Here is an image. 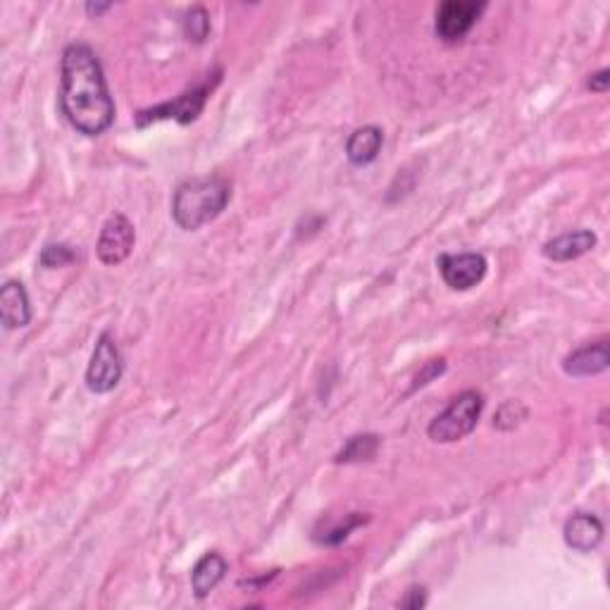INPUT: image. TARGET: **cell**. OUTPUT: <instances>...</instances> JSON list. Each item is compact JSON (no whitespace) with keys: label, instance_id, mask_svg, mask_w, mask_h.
I'll return each mask as SVG.
<instances>
[{"label":"cell","instance_id":"d6986e66","mask_svg":"<svg viewBox=\"0 0 610 610\" xmlns=\"http://www.w3.org/2000/svg\"><path fill=\"white\" fill-rule=\"evenodd\" d=\"M501 408H503V410H499V413H496V417H494V425L499 427V429H513V427H518L520 422L527 417V410L522 408L518 401H510L508 406H506V403H503Z\"/></svg>","mask_w":610,"mask_h":610},{"label":"cell","instance_id":"9a60e30c","mask_svg":"<svg viewBox=\"0 0 610 610\" xmlns=\"http://www.w3.org/2000/svg\"><path fill=\"white\" fill-rule=\"evenodd\" d=\"M379 448V437L375 434H358L348 439V444L336 453V463H363V460L375 458Z\"/></svg>","mask_w":610,"mask_h":610},{"label":"cell","instance_id":"4fadbf2b","mask_svg":"<svg viewBox=\"0 0 610 610\" xmlns=\"http://www.w3.org/2000/svg\"><path fill=\"white\" fill-rule=\"evenodd\" d=\"M384 134L379 127H360L348 136L346 141V158L351 160L353 165H370L372 160L377 158L379 151H382Z\"/></svg>","mask_w":610,"mask_h":610},{"label":"cell","instance_id":"5bb4252c","mask_svg":"<svg viewBox=\"0 0 610 610\" xmlns=\"http://www.w3.org/2000/svg\"><path fill=\"white\" fill-rule=\"evenodd\" d=\"M224 575H227V560L215 551L205 553V556L196 563L194 572H191V587H194V594L198 599L210 596V591L217 589V584L224 580Z\"/></svg>","mask_w":610,"mask_h":610},{"label":"cell","instance_id":"30bf717a","mask_svg":"<svg viewBox=\"0 0 610 610\" xmlns=\"http://www.w3.org/2000/svg\"><path fill=\"white\" fill-rule=\"evenodd\" d=\"M0 315H3L5 329H20L29 325L31 303L22 282L10 279V282L3 284V289H0Z\"/></svg>","mask_w":610,"mask_h":610},{"label":"cell","instance_id":"3957f363","mask_svg":"<svg viewBox=\"0 0 610 610\" xmlns=\"http://www.w3.org/2000/svg\"><path fill=\"white\" fill-rule=\"evenodd\" d=\"M484 398L477 391H463L451 401L444 413L434 417L432 425L427 427L429 439L437 444H453V441L465 439L472 429L477 427L479 415H482Z\"/></svg>","mask_w":610,"mask_h":610},{"label":"cell","instance_id":"7a4b0ae2","mask_svg":"<svg viewBox=\"0 0 610 610\" xmlns=\"http://www.w3.org/2000/svg\"><path fill=\"white\" fill-rule=\"evenodd\" d=\"M232 198V186L222 177H194L177 186L172 198V217L184 232H196L217 220Z\"/></svg>","mask_w":610,"mask_h":610},{"label":"cell","instance_id":"8992f818","mask_svg":"<svg viewBox=\"0 0 610 610\" xmlns=\"http://www.w3.org/2000/svg\"><path fill=\"white\" fill-rule=\"evenodd\" d=\"M487 3H475V0H446L437 10V36L444 41H460L468 31L475 27Z\"/></svg>","mask_w":610,"mask_h":610},{"label":"cell","instance_id":"7c38bea8","mask_svg":"<svg viewBox=\"0 0 610 610\" xmlns=\"http://www.w3.org/2000/svg\"><path fill=\"white\" fill-rule=\"evenodd\" d=\"M596 246V234L589 229H580V232L560 234L556 239L546 241L544 255L553 263H570V260L582 258L591 248Z\"/></svg>","mask_w":610,"mask_h":610},{"label":"cell","instance_id":"6da1fadb","mask_svg":"<svg viewBox=\"0 0 610 610\" xmlns=\"http://www.w3.org/2000/svg\"><path fill=\"white\" fill-rule=\"evenodd\" d=\"M60 74V108L67 122L84 136L108 132L115 122V103L93 48L70 43L62 53Z\"/></svg>","mask_w":610,"mask_h":610},{"label":"cell","instance_id":"2e32d148","mask_svg":"<svg viewBox=\"0 0 610 610\" xmlns=\"http://www.w3.org/2000/svg\"><path fill=\"white\" fill-rule=\"evenodd\" d=\"M365 522H367V518H363V515H358V513L346 515V518L341 522H336V525L327 527L325 534H315V541H317V544H325V546H336V544H341L344 539H348V534H351L353 529L365 525Z\"/></svg>","mask_w":610,"mask_h":610},{"label":"cell","instance_id":"ba28073f","mask_svg":"<svg viewBox=\"0 0 610 610\" xmlns=\"http://www.w3.org/2000/svg\"><path fill=\"white\" fill-rule=\"evenodd\" d=\"M210 91H213V86H198L191 93H184V96H179L177 101L172 103H163L158 105V108L151 110H143L139 115V124L143 127L146 122H155V120H177L182 124L194 122L198 115L203 112V105L208 101Z\"/></svg>","mask_w":610,"mask_h":610},{"label":"cell","instance_id":"9c48e42d","mask_svg":"<svg viewBox=\"0 0 610 610\" xmlns=\"http://www.w3.org/2000/svg\"><path fill=\"white\" fill-rule=\"evenodd\" d=\"M610 365V348L608 341H596V344L582 346L572 351L568 358L563 360V370L570 377H594L606 372Z\"/></svg>","mask_w":610,"mask_h":610},{"label":"cell","instance_id":"e0dca14e","mask_svg":"<svg viewBox=\"0 0 610 610\" xmlns=\"http://www.w3.org/2000/svg\"><path fill=\"white\" fill-rule=\"evenodd\" d=\"M184 34H186V39L194 41V43H203L205 39H208V34H210L208 10L201 8V5H196V8H191L189 12H186Z\"/></svg>","mask_w":610,"mask_h":610},{"label":"cell","instance_id":"7402d4cb","mask_svg":"<svg viewBox=\"0 0 610 610\" xmlns=\"http://www.w3.org/2000/svg\"><path fill=\"white\" fill-rule=\"evenodd\" d=\"M608 86H610V70H599L596 74H591L587 82V89L594 93H606Z\"/></svg>","mask_w":610,"mask_h":610},{"label":"cell","instance_id":"603a6c76","mask_svg":"<svg viewBox=\"0 0 610 610\" xmlns=\"http://www.w3.org/2000/svg\"><path fill=\"white\" fill-rule=\"evenodd\" d=\"M112 8L110 3H105V5H98V3H89L86 5V12H89L91 17H98V15H103V12H108Z\"/></svg>","mask_w":610,"mask_h":610},{"label":"cell","instance_id":"277c9868","mask_svg":"<svg viewBox=\"0 0 610 610\" xmlns=\"http://www.w3.org/2000/svg\"><path fill=\"white\" fill-rule=\"evenodd\" d=\"M122 370V356L115 339L110 334H101L96 348H93L91 363L86 367V387L93 394H108L120 384Z\"/></svg>","mask_w":610,"mask_h":610},{"label":"cell","instance_id":"8fae6325","mask_svg":"<svg viewBox=\"0 0 610 610\" xmlns=\"http://www.w3.org/2000/svg\"><path fill=\"white\" fill-rule=\"evenodd\" d=\"M565 544L580 553H591L603 541V522L596 515L577 513L565 522Z\"/></svg>","mask_w":610,"mask_h":610},{"label":"cell","instance_id":"ffe728a7","mask_svg":"<svg viewBox=\"0 0 610 610\" xmlns=\"http://www.w3.org/2000/svg\"><path fill=\"white\" fill-rule=\"evenodd\" d=\"M444 370H446V360H432V363H427L425 367H422V372L420 375L415 377V384H413V391L415 389H420V387H427L429 382H432L434 377H439V375H444Z\"/></svg>","mask_w":610,"mask_h":610},{"label":"cell","instance_id":"ac0fdd59","mask_svg":"<svg viewBox=\"0 0 610 610\" xmlns=\"http://www.w3.org/2000/svg\"><path fill=\"white\" fill-rule=\"evenodd\" d=\"M77 260V253H74L72 246L67 244H48L41 253V265L53 270V267H65Z\"/></svg>","mask_w":610,"mask_h":610},{"label":"cell","instance_id":"44dd1931","mask_svg":"<svg viewBox=\"0 0 610 610\" xmlns=\"http://www.w3.org/2000/svg\"><path fill=\"white\" fill-rule=\"evenodd\" d=\"M427 603V591L422 587H413L408 589L406 599L401 601V608H408V610H420L422 606Z\"/></svg>","mask_w":610,"mask_h":610},{"label":"cell","instance_id":"5b68a950","mask_svg":"<svg viewBox=\"0 0 610 610\" xmlns=\"http://www.w3.org/2000/svg\"><path fill=\"white\" fill-rule=\"evenodd\" d=\"M134 244H136V232H134V224L129 222V217H124L122 213L110 215L103 224L101 236H98V244H96L98 260H101L103 265H120L132 255Z\"/></svg>","mask_w":610,"mask_h":610},{"label":"cell","instance_id":"52a82bcc","mask_svg":"<svg viewBox=\"0 0 610 610\" xmlns=\"http://www.w3.org/2000/svg\"><path fill=\"white\" fill-rule=\"evenodd\" d=\"M437 265L446 286L453 291H468L487 275V258L482 253H446L437 260Z\"/></svg>","mask_w":610,"mask_h":610}]
</instances>
